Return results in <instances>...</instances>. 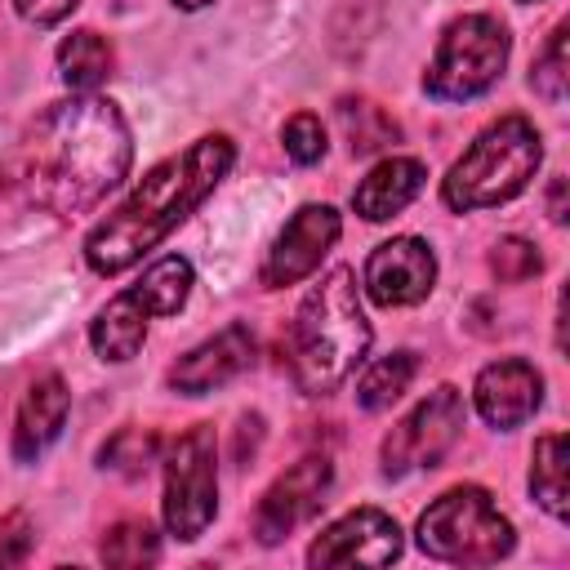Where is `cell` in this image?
Returning a JSON list of instances; mask_svg holds the SVG:
<instances>
[{
    "instance_id": "obj_1",
    "label": "cell",
    "mask_w": 570,
    "mask_h": 570,
    "mask_svg": "<svg viewBox=\"0 0 570 570\" xmlns=\"http://www.w3.org/2000/svg\"><path fill=\"white\" fill-rule=\"evenodd\" d=\"M129 160L134 134L120 107L98 94H71L27 125L4 160V178L31 205L71 218L98 205L129 174Z\"/></svg>"
},
{
    "instance_id": "obj_2",
    "label": "cell",
    "mask_w": 570,
    "mask_h": 570,
    "mask_svg": "<svg viewBox=\"0 0 570 570\" xmlns=\"http://www.w3.org/2000/svg\"><path fill=\"white\" fill-rule=\"evenodd\" d=\"M232 165H236V142L227 134H205L187 151L151 165L138 178V187L89 232L85 263L98 276H120L147 249H156L187 214H196L200 200L232 174Z\"/></svg>"
},
{
    "instance_id": "obj_3",
    "label": "cell",
    "mask_w": 570,
    "mask_h": 570,
    "mask_svg": "<svg viewBox=\"0 0 570 570\" xmlns=\"http://www.w3.org/2000/svg\"><path fill=\"white\" fill-rule=\"evenodd\" d=\"M365 352H370V321L361 312L356 276L352 267H334L307 289V298L294 312L289 374L298 392L325 396L338 383H347V374L365 361Z\"/></svg>"
},
{
    "instance_id": "obj_4",
    "label": "cell",
    "mask_w": 570,
    "mask_h": 570,
    "mask_svg": "<svg viewBox=\"0 0 570 570\" xmlns=\"http://www.w3.org/2000/svg\"><path fill=\"white\" fill-rule=\"evenodd\" d=\"M539 160H543L539 129L525 116H499L450 165V174L441 178V200L454 214L503 205V200H512L530 187Z\"/></svg>"
},
{
    "instance_id": "obj_5",
    "label": "cell",
    "mask_w": 570,
    "mask_h": 570,
    "mask_svg": "<svg viewBox=\"0 0 570 570\" xmlns=\"http://www.w3.org/2000/svg\"><path fill=\"white\" fill-rule=\"evenodd\" d=\"M512 521L481 485H450L419 517V548L454 566H490L512 552Z\"/></svg>"
},
{
    "instance_id": "obj_6",
    "label": "cell",
    "mask_w": 570,
    "mask_h": 570,
    "mask_svg": "<svg viewBox=\"0 0 570 570\" xmlns=\"http://www.w3.org/2000/svg\"><path fill=\"white\" fill-rule=\"evenodd\" d=\"M512 36L490 13H463L441 31V45L423 71V89L436 102H468L485 94L508 67Z\"/></svg>"
},
{
    "instance_id": "obj_7",
    "label": "cell",
    "mask_w": 570,
    "mask_h": 570,
    "mask_svg": "<svg viewBox=\"0 0 570 570\" xmlns=\"http://www.w3.org/2000/svg\"><path fill=\"white\" fill-rule=\"evenodd\" d=\"M165 530L183 543L200 539L218 512V441L209 423L187 428L165 454Z\"/></svg>"
},
{
    "instance_id": "obj_8",
    "label": "cell",
    "mask_w": 570,
    "mask_h": 570,
    "mask_svg": "<svg viewBox=\"0 0 570 570\" xmlns=\"http://www.w3.org/2000/svg\"><path fill=\"white\" fill-rule=\"evenodd\" d=\"M463 419H468V405H463V392L441 383L436 392H428L379 445V463H383V476H410V472H423V468H436L459 432H463Z\"/></svg>"
},
{
    "instance_id": "obj_9",
    "label": "cell",
    "mask_w": 570,
    "mask_h": 570,
    "mask_svg": "<svg viewBox=\"0 0 570 570\" xmlns=\"http://www.w3.org/2000/svg\"><path fill=\"white\" fill-rule=\"evenodd\" d=\"M330 485H334V468H330L325 454H307L289 472H281L263 490V499L254 508V534H258V543H281L298 525H307L321 512Z\"/></svg>"
},
{
    "instance_id": "obj_10",
    "label": "cell",
    "mask_w": 570,
    "mask_h": 570,
    "mask_svg": "<svg viewBox=\"0 0 570 570\" xmlns=\"http://www.w3.org/2000/svg\"><path fill=\"white\" fill-rule=\"evenodd\" d=\"M338 232H343V218H338L334 205H303V209H294V218L272 240L258 281L267 289H285V285L307 281L321 267V258L334 249Z\"/></svg>"
},
{
    "instance_id": "obj_11",
    "label": "cell",
    "mask_w": 570,
    "mask_h": 570,
    "mask_svg": "<svg viewBox=\"0 0 570 570\" xmlns=\"http://www.w3.org/2000/svg\"><path fill=\"white\" fill-rule=\"evenodd\" d=\"M396 557H401V530L379 508H356V512L338 517L307 548V566H316V570H330V566H387Z\"/></svg>"
},
{
    "instance_id": "obj_12",
    "label": "cell",
    "mask_w": 570,
    "mask_h": 570,
    "mask_svg": "<svg viewBox=\"0 0 570 570\" xmlns=\"http://www.w3.org/2000/svg\"><path fill=\"white\" fill-rule=\"evenodd\" d=\"M436 285V254L419 236H392L365 258V294L379 307H414Z\"/></svg>"
},
{
    "instance_id": "obj_13",
    "label": "cell",
    "mask_w": 570,
    "mask_h": 570,
    "mask_svg": "<svg viewBox=\"0 0 570 570\" xmlns=\"http://www.w3.org/2000/svg\"><path fill=\"white\" fill-rule=\"evenodd\" d=\"M254 352H258V343H254L249 325L232 321V325H223L214 338H205V343H196L187 356H178V361L169 365L165 383H169L174 392H183V396H205V392L232 383L236 374H245V370L254 365Z\"/></svg>"
},
{
    "instance_id": "obj_14",
    "label": "cell",
    "mask_w": 570,
    "mask_h": 570,
    "mask_svg": "<svg viewBox=\"0 0 570 570\" xmlns=\"http://www.w3.org/2000/svg\"><path fill=\"white\" fill-rule=\"evenodd\" d=\"M472 401H476V414L499 428V432H512L521 428L539 401H543V374L521 361V356H503V361H490L476 383H472Z\"/></svg>"
},
{
    "instance_id": "obj_15",
    "label": "cell",
    "mask_w": 570,
    "mask_h": 570,
    "mask_svg": "<svg viewBox=\"0 0 570 570\" xmlns=\"http://www.w3.org/2000/svg\"><path fill=\"white\" fill-rule=\"evenodd\" d=\"M67 410H71V392H67L62 374H40L22 392V405L13 414V459L18 463H36L62 436Z\"/></svg>"
},
{
    "instance_id": "obj_16",
    "label": "cell",
    "mask_w": 570,
    "mask_h": 570,
    "mask_svg": "<svg viewBox=\"0 0 570 570\" xmlns=\"http://www.w3.org/2000/svg\"><path fill=\"white\" fill-rule=\"evenodd\" d=\"M428 183V169L414 160V156H387L379 160L352 191V209L365 218V223H383L392 214H401Z\"/></svg>"
},
{
    "instance_id": "obj_17",
    "label": "cell",
    "mask_w": 570,
    "mask_h": 570,
    "mask_svg": "<svg viewBox=\"0 0 570 570\" xmlns=\"http://www.w3.org/2000/svg\"><path fill=\"white\" fill-rule=\"evenodd\" d=\"M147 325H151V307L129 289H120L116 298H107V307H98V316L89 321V343L102 361H129L138 356L142 338H147Z\"/></svg>"
},
{
    "instance_id": "obj_18",
    "label": "cell",
    "mask_w": 570,
    "mask_h": 570,
    "mask_svg": "<svg viewBox=\"0 0 570 570\" xmlns=\"http://www.w3.org/2000/svg\"><path fill=\"white\" fill-rule=\"evenodd\" d=\"M58 76H62V85L71 94H94L111 76V45L89 27L71 31L58 45Z\"/></svg>"
},
{
    "instance_id": "obj_19",
    "label": "cell",
    "mask_w": 570,
    "mask_h": 570,
    "mask_svg": "<svg viewBox=\"0 0 570 570\" xmlns=\"http://www.w3.org/2000/svg\"><path fill=\"white\" fill-rule=\"evenodd\" d=\"M414 374H419V356H414L410 347H401V352H387V356L370 361V365L361 370V379H356V405H361V410H370V414L387 410L392 401H401V396L410 392Z\"/></svg>"
},
{
    "instance_id": "obj_20",
    "label": "cell",
    "mask_w": 570,
    "mask_h": 570,
    "mask_svg": "<svg viewBox=\"0 0 570 570\" xmlns=\"http://www.w3.org/2000/svg\"><path fill=\"white\" fill-rule=\"evenodd\" d=\"M530 494L539 499V508L557 521H566L570 503H566V436L561 432H543L534 441L530 454Z\"/></svg>"
},
{
    "instance_id": "obj_21",
    "label": "cell",
    "mask_w": 570,
    "mask_h": 570,
    "mask_svg": "<svg viewBox=\"0 0 570 570\" xmlns=\"http://www.w3.org/2000/svg\"><path fill=\"white\" fill-rule=\"evenodd\" d=\"M134 294L151 307V316H174L183 312L187 294H191V263L183 254H165L156 258L138 281H134Z\"/></svg>"
},
{
    "instance_id": "obj_22",
    "label": "cell",
    "mask_w": 570,
    "mask_h": 570,
    "mask_svg": "<svg viewBox=\"0 0 570 570\" xmlns=\"http://www.w3.org/2000/svg\"><path fill=\"white\" fill-rule=\"evenodd\" d=\"M338 120H343V134H347L352 156H370L379 147H392L396 134H401L396 120L379 102H370V98H343L338 102Z\"/></svg>"
},
{
    "instance_id": "obj_23",
    "label": "cell",
    "mask_w": 570,
    "mask_h": 570,
    "mask_svg": "<svg viewBox=\"0 0 570 570\" xmlns=\"http://www.w3.org/2000/svg\"><path fill=\"white\" fill-rule=\"evenodd\" d=\"M98 557H102L107 566H116V570L151 566V561L160 557V534H156L151 521H142V517H125V521H116V525L102 534Z\"/></svg>"
},
{
    "instance_id": "obj_24",
    "label": "cell",
    "mask_w": 570,
    "mask_h": 570,
    "mask_svg": "<svg viewBox=\"0 0 570 570\" xmlns=\"http://www.w3.org/2000/svg\"><path fill=\"white\" fill-rule=\"evenodd\" d=\"M156 459V436L142 432V428H120L102 450H98V463L111 468V472H125V476H142Z\"/></svg>"
},
{
    "instance_id": "obj_25",
    "label": "cell",
    "mask_w": 570,
    "mask_h": 570,
    "mask_svg": "<svg viewBox=\"0 0 570 570\" xmlns=\"http://www.w3.org/2000/svg\"><path fill=\"white\" fill-rule=\"evenodd\" d=\"M539 267H543L539 249H534L530 240H521V236H503V240H494V249H490V272H494V281H503V285L530 281V276H539Z\"/></svg>"
},
{
    "instance_id": "obj_26",
    "label": "cell",
    "mask_w": 570,
    "mask_h": 570,
    "mask_svg": "<svg viewBox=\"0 0 570 570\" xmlns=\"http://www.w3.org/2000/svg\"><path fill=\"white\" fill-rule=\"evenodd\" d=\"M566 36H570V27L561 22V27L552 31V40L543 45L539 62L530 67V85H534V94H543L548 102H561V98H566Z\"/></svg>"
},
{
    "instance_id": "obj_27",
    "label": "cell",
    "mask_w": 570,
    "mask_h": 570,
    "mask_svg": "<svg viewBox=\"0 0 570 570\" xmlns=\"http://www.w3.org/2000/svg\"><path fill=\"white\" fill-rule=\"evenodd\" d=\"M281 142H285V156L294 165H316L325 156V125L312 116V111H298L285 120L281 129Z\"/></svg>"
},
{
    "instance_id": "obj_28",
    "label": "cell",
    "mask_w": 570,
    "mask_h": 570,
    "mask_svg": "<svg viewBox=\"0 0 570 570\" xmlns=\"http://www.w3.org/2000/svg\"><path fill=\"white\" fill-rule=\"evenodd\" d=\"M31 552V521L27 512L0 517V566H22Z\"/></svg>"
},
{
    "instance_id": "obj_29",
    "label": "cell",
    "mask_w": 570,
    "mask_h": 570,
    "mask_svg": "<svg viewBox=\"0 0 570 570\" xmlns=\"http://www.w3.org/2000/svg\"><path fill=\"white\" fill-rule=\"evenodd\" d=\"M76 4H80V0H13V9H18L27 22H36V27H53V22H62Z\"/></svg>"
},
{
    "instance_id": "obj_30",
    "label": "cell",
    "mask_w": 570,
    "mask_h": 570,
    "mask_svg": "<svg viewBox=\"0 0 570 570\" xmlns=\"http://www.w3.org/2000/svg\"><path fill=\"white\" fill-rule=\"evenodd\" d=\"M548 209H552V223H566V178H557V183H552Z\"/></svg>"
},
{
    "instance_id": "obj_31",
    "label": "cell",
    "mask_w": 570,
    "mask_h": 570,
    "mask_svg": "<svg viewBox=\"0 0 570 570\" xmlns=\"http://www.w3.org/2000/svg\"><path fill=\"white\" fill-rule=\"evenodd\" d=\"M174 4H178V9H187V13H191V9H205V4H209V0H174Z\"/></svg>"
},
{
    "instance_id": "obj_32",
    "label": "cell",
    "mask_w": 570,
    "mask_h": 570,
    "mask_svg": "<svg viewBox=\"0 0 570 570\" xmlns=\"http://www.w3.org/2000/svg\"><path fill=\"white\" fill-rule=\"evenodd\" d=\"M521 4H534V0H521Z\"/></svg>"
}]
</instances>
